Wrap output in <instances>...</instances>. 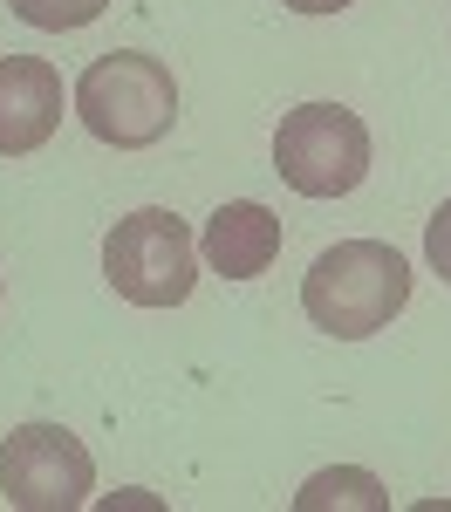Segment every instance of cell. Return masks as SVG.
<instances>
[{
	"mask_svg": "<svg viewBox=\"0 0 451 512\" xmlns=\"http://www.w3.org/2000/svg\"><path fill=\"white\" fill-rule=\"evenodd\" d=\"M404 301H410V260L383 239H342L301 280L308 321L335 342H363L376 328H390L404 315Z\"/></svg>",
	"mask_w": 451,
	"mask_h": 512,
	"instance_id": "1",
	"label": "cell"
},
{
	"mask_svg": "<svg viewBox=\"0 0 451 512\" xmlns=\"http://www.w3.org/2000/svg\"><path fill=\"white\" fill-rule=\"evenodd\" d=\"M82 130L96 144H117V151H144L171 137L178 123V82L158 55H137V48H117V55H96L89 69L69 89Z\"/></svg>",
	"mask_w": 451,
	"mask_h": 512,
	"instance_id": "2",
	"label": "cell"
},
{
	"mask_svg": "<svg viewBox=\"0 0 451 512\" xmlns=\"http://www.w3.org/2000/svg\"><path fill=\"white\" fill-rule=\"evenodd\" d=\"M103 280L130 308H178L199 287V239H192V226L178 212L137 205L103 239Z\"/></svg>",
	"mask_w": 451,
	"mask_h": 512,
	"instance_id": "3",
	"label": "cell"
},
{
	"mask_svg": "<svg viewBox=\"0 0 451 512\" xmlns=\"http://www.w3.org/2000/svg\"><path fill=\"white\" fill-rule=\"evenodd\" d=\"M274 171L301 198H349L369 178V123L342 103H301L274 130Z\"/></svg>",
	"mask_w": 451,
	"mask_h": 512,
	"instance_id": "4",
	"label": "cell"
},
{
	"mask_svg": "<svg viewBox=\"0 0 451 512\" xmlns=\"http://www.w3.org/2000/svg\"><path fill=\"white\" fill-rule=\"evenodd\" d=\"M96 492V458L62 424H14L0 444V499L14 512H76Z\"/></svg>",
	"mask_w": 451,
	"mask_h": 512,
	"instance_id": "5",
	"label": "cell"
},
{
	"mask_svg": "<svg viewBox=\"0 0 451 512\" xmlns=\"http://www.w3.org/2000/svg\"><path fill=\"white\" fill-rule=\"evenodd\" d=\"M62 123V76L41 55H0V158H28Z\"/></svg>",
	"mask_w": 451,
	"mask_h": 512,
	"instance_id": "6",
	"label": "cell"
},
{
	"mask_svg": "<svg viewBox=\"0 0 451 512\" xmlns=\"http://www.w3.org/2000/svg\"><path fill=\"white\" fill-rule=\"evenodd\" d=\"M281 219L260 205V198H233V205H219L212 219H205L199 233V260L212 267L219 280H260L274 267V253H281Z\"/></svg>",
	"mask_w": 451,
	"mask_h": 512,
	"instance_id": "7",
	"label": "cell"
},
{
	"mask_svg": "<svg viewBox=\"0 0 451 512\" xmlns=\"http://www.w3.org/2000/svg\"><path fill=\"white\" fill-rule=\"evenodd\" d=\"M328 506L390 512V492H383V478L363 472V465H335V472H315L301 492H294V512H328Z\"/></svg>",
	"mask_w": 451,
	"mask_h": 512,
	"instance_id": "8",
	"label": "cell"
},
{
	"mask_svg": "<svg viewBox=\"0 0 451 512\" xmlns=\"http://www.w3.org/2000/svg\"><path fill=\"white\" fill-rule=\"evenodd\" d=\"M28 28H48V35H62V28H89L110 0H7Z\"/></svg>",
	"mask_w": 451,
	"mask_h": 512,
	"instance_id": "9",
	"label": "cell"
},
{
	"mask_svg": "<svg viewBox=\"0 0 451 512\" xmlns=\"http://www.w3.org/2000/svg\"><path fill=\"white\" fill-rule=\"evenodd\" d=\"M424 260H431V274L451 280V198L424 219Z\"/></svg>",
	"mask_w": 451,
	"mask_h": 512,
	"instance_id": "10",
	"label": "cell"
},
{
	"mask_svg": "<svg viewBox=\"0 0 451 512\" xmlns=\"http://www.w3.org/2000/svg\"><path fill=\"white\" fill-rule=\"evenodd\" d=\"M287 7H294V14H342L349 0H287Z\"/></svg>",
	"mask_w": 451,
	"mask_h": 512,
	"instance_id": "11",
	"label": "cell"
}]
</instances>
